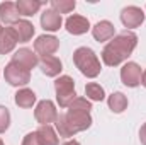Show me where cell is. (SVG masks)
<instances>
[{
	"mask_svg": "<svg viewBox=\"0 0 146 145\" xmlns=\"http://www.w3.org/2000/svg\"><path fill=\"white\" fill-rule=\"evenodd\" d=\"M138 44V36L131 31H122L110 39L102 50V62L107 67H117L126 62Z\"/></svg>",
	"mask_w": 146,
	"mask_h": 145,
	"instance_id": "6da1fadb",
	"label": "cell"
},
{
	"mask_svg": "<svg viewBox=\"0 0 146 145\" xmlns=\"http://www.w3.org/2000/svg\"><path fill=\"white\" fill-rule=\"evenodd\" d=\"M54 126H56L60 137L70 138L75 133L83 132V130H87V128L92 126V116H90V113L68 109V113L58 114V118L54 121Z\"/></svg>",
	"mask_w": 146,
	"mask_h": 145,
	"instance_id": "7a4b0ae2",
	"label": "cell"
},
{
	"mask_svg": "<svg viewBox=\"0 0 146 145\" xmlns=\"http://www.w3.org/2000/svg\"><path fill=\"white\" fill-rule=\"evenodd\" d=\"M73 63L75 67L88 79H95L100 73V62L94 50L87 46H80L73 51Z\"/></svg>",
	"mask_w": 146,
	"mask_h": 145,
	"instance_id": "3957f363",
	"label": "cell"
},
{
	"mask_svg": "<svg viewBox=\"0 0 146 145\" xmlns=\"http://www.w3.org/2000/svg\"><path fill=\"white\" fill-rule=\"evenodd\" d=\"M54 91H56V99H58L60 108H68L73 103V99L76 97L75 82L68 75H61L60 79L54 80Z\"/></svg>",
	"mask_w": 146,
	"mask_h": 145,
	"instance_id": "277c9868",
	"label": "cell"
},
{
	"mask_svg": "<svg viewBox=\"0 0 146 145\" xmlns=\"http://www.w3.org/2000/svg\"><path fill=\"white\" fill-rule=\"evenodd\" d=\"M3 77H5V80H7L10 85H14V87L26 85V84L31 82V72L26 70V68H22V67H19V65H15V63H12V62L5 67Z\"/></svg>",
	"mask_w": 146,
	"mask_h": 145,
	"instance_id": "5b68a950",
	"label": "cell"
},
{
	"mask_svg": "<svg viewBox=\"0 0 146 145\" xmlns=\"http://www.w3.org/2000/svg\"><path fill=\"white\" fill-rule=\"evenodd\" d=\"M34 118H36V121L39 125L54 123L56 118H58V111H56V106L53 104V101L44 99V101L37 103L36 109H34Z\"/></svg>",
	"mask_w": 146,
	"mask_h": 145,
	"instance_id": "8992f818",
	"label": "cell"
},
{
	"mask_svg": "<svg viewBox=\"0 0 146 145\" xmlns=\"http://www.w3.org/2000/svg\"><path fill=\"white\" fill-rule=\"evenodd\" d=\"M121 21L126 28L129 29H134V28H139L143 22H145V12L136 7V5H129V7H124L121 10Z\"/></svg>",
	"mask_w": 146,
	"mask_h": 145,
	"instance_id": "52a82bcc",
	"label": "cell"
},
{
	"mask_svg": "<svg viewBox=\"0 0 146 145\" xmlns=\"http://www.w3.org/2000/svg\"><path fill=\"white\" fill-rule=\"evenodd\" d=\"M141 77H143L141 67L138 63H134V62H127L121 68V80L127 87H138L141 84Z\"/></svg>",
	"mask_w": 146,
	"mask_h": 145,
	"instance_id": "ba28073f",
	"label": "cell"
},
{
	"mask_svg": "<svg viewBox=\"0 0 146 145\" xmlns=\"http://www.w3.org/2000/svg\"><path fill=\"white\" fill-rule=\"evenodd\" d=\"M60 48V39L49 34H42L34 41V51L41 56H53Z\"/></svg>",
	"mask_w": 146,
	"mask_h": 145,
	"instance_id": "9c48e42d",
	"label": "cell"
},
{
	"mask_svg": "<svg viewBox=\"0 0 146 145\" xmlns=\"http://www.w3.org/2000/svg\"><path fill=\"white\" fill-rule=\"evenodd\" d=\"M12 63H15V65L31 72V68H34L39 63V56L29 48H21L12 55Z\"/></svg>",
	"mask_w": 146,
	"mask_h": 145,
	"instance_id": "30bf717a",
	"label": "cell"
},
{
	"mask_svg": "<svg viewBox=\"0 0 146 145\" xmlns=\"http://www.w3.org/2000/svg\"><path fill=\"white\" fill-rule=\"evenodd\" d=\"M63 24V19H61V14L56 12L54 9H46L42 14H41V26L44 31H49V33H54L61 28Z\"/></svg>",
	"mask_w": 146,
	"mask_h": 145,
	"instance_id": "8fae6325",
	"label": "cell"
},
{
	"mask_svg": "<svg viewBox=\"0 0 146 145\" xmlns=\"http://www.w3.org/2000/svg\"><path fill=\"white\" fill-rule=\"evenodd\" d=\"M65 26H66V31H68L70 34H73V36L85 34V33L90 29L88 19L83 17V15H76V14H73V15H70V17L66 19Z\"/></svg>",
	"mask_w": 146,
	"mask_h": 145,
	"instance_id": "7c38bea8",
	"label": "cell"
},
{
	"mask_svg": "<svg viewBox=\"0 0 146 145\" xmlns=\"http://www.w3.org/2000/svg\"><path fill=\"white\" fill-rule=\"evenodd\" d=\"M12 31L19 43H27L34 36V26H33V22H29L26 19H19L15 24H12Z\"/></svg>",
	"mask_w": 146,
	"mask_h": 145,
	"instance_id": "4fadbf2b",
	"label": "cell"
},
{
	"mask_svg": "<svg viewBox=\"0 0 146 145\" xmlns=\"http://www.w3.org/2000/svg\"><path fill=\"white\" fill-rule=\"evenodd\" d=\"M39 67H41V72L44 73L46 77H56L63 70L61 60L56 58V56H42L39 60Z\"/></svg>",
	"mask_w": 146,
	"mask_h": 145,
	"instance_id": "5bb4252c",
	"label": "cell"
},
{
	"mask_svg": "<svg viewBox=\"0 0 146 145\" xmlns=\"http://www.w3.org/2000/svg\"><path fill=\"white\" fill-rule=\"evenodd\" d=\"M114 33H115V28H114V24L109 22V21H100V22H97L94 28H92V34L94 38L97 39V41H109L114 38Z\"/></svg>",
	"mask_w": 146,
	"mask_h": 145,
	"instance_id": "9a60e30c",
	"label": "cell"
},
{
	"mask_svg": "<svg viewBox=\"0 0 146 145\" xmlns=\"http://www.w3.org/2000/svg\"><path fill=\"white\" fill-rule=\"evenodd\" d=\"M17 44V38L14 34L12 28H2L0 29V55L10 53Z\"/></svg>",
	"mask_w": 146,
	"mask_h": 145,
	"instance_id": "2e32d148",
	"label": "cell"
},
{
	"mask_svg": "<svg viewBox=\"0 0 146 145\" xmlns=\"http://www.w3.org/2000/svg\"><path fill=\"white\" fill-rule=\"evenodd\" d=\"M19 21V10L14 2H2L0 3V22L3 24H15Z\"/></svg>",
	"mask_w": 146,
	"mask_h": 145,
	"instance_id": "e0dca14e",
	"label": "cell"
},
{
	"mask_svg": "<svg viewBox=\"0 0 146 145\" xmlns=\"http://www.w3.org/2000/svg\"><path fill=\"white\" fill-rule=\"evenodd\" d=\"M15 104L19 108H24V109H29L33 108V104L36 103V94L31 91V89H19L15 92V97H14Z\"/></svg>",
	"mask_w": 146,
	"mask_h": 145,
	"instance_id": "ac0fdd59",
	"label": "cell"
},
{
	"mask_svg": "<svg viewBox=\"0 0 146 145\" xmlns=\"http://www.w3.org/2000/svg\"><path fill=\"white\" fill-rule=\"evenodd\" d=\"M15 7L19 10V15H34L37 10L42 7V2H37V0H17L15 2Z\"/></svg>",
	"mask_w": 146,
	"mask_h": 145,
	"instance_id": "d6986e66",
	"label": "cell"
},
{
	"mask_svg": "<svg viewBox=\"0 0 146 145\" xmlns=\"http://www.w3.org/2000/svg\"><path fill=\"white\" fill-rule=\"evenodd\" d=\"M36 133H37V137H39V140H41L42 145H60V140H58L54 130L49 125H41L36 130Z\"/></svg>",
	"mask_w": 146,
	"mask_h": 145,
	"instance_id": "ffe728a7",
	"label": "cell"
},
{
	"mask_svg": "<svg viewBox=\"0 0 146 145\" xmlns=\"http://www.w3.org/2000/svg\"><path fill=\"white\" fill-rule=\"evenodd\" d=\"M107 104H109V109L112 113H122L124 109L127 108V97L122 94V92H114L110 94L109 99H107Z\"/></svg>",
	"mask_w": 146,
	"mask_h": 145,
	"instance_id": "44dd1931",
	"label": "cell"
},
{
	"mask_svg": "<svg viewBox=\"0 0 146 145\" xmlns=\"http://www.w3.org/2000/svg\"><path fill=\"white\" fill-rule=\"evenodd\" d=\"M85 96L90 101H104L106 92H104V87L102 85H99L95 82H90V84L85 85Z\"/></svg>",
	"mask_w": 146,
	"mask_h": 145,
	"instance_id": "7402d4cb",
	"label": "cell"
},
{
	"mask_svg": "<svg viewBox=\"0 0 146 145\" xmlns=\"http://www.w3.org/2000/svg\"><path fill=\"white\" fill-rule=\"evenodd\" d=\"M76 7L75 0H51V9H54L60 14H70Z\"/></svg>",
	"mask_w": 146,
	"mask_h": 145,
	"instance_id": "603a6c76",
	"label": "cell"
},
{
	"mask_svg": "<svg viewBox=\"0 0 146 145\" xmlns=\"http://www.w3.org/2000/svg\"><path fill=\"white\" fill-rule=\"evenodd\" d=\"M68 109H72V111H83V113H90L92 104H90V101H88L87 97H75V99H73V103L68 106Z\"/></svg>",
	"mask_w": 146,
	"mask_h": 145,
	"instance_id": "cb8c5ba5",
	"label": "cell"
},
{
	"mask_svg": "<svg viewBox=\"0 0 146 145\" xmlns=\"http://www.w3.org/2000/svg\"><path fill=\"white\" fill-rule=\"evenodd\" d=\"M10 126V113L5 106H0V133H5Z\"/></svg>",
	"mask_w": 146,
	"mask_h": 145,
	"instance_id": "d4e9b609",
	"label": "cell"
},
{
	"mask_svg": "<svg viewBox=\"0 0 146 145\" xmlns=\"http://www.w3.org/2000/svg\"><path fill=\"white\" fill-rule=\"evenodd\" d=\"M22 145H42V144H41V140H39V137H37L36 132H31V133H27V135L24 137Z\"/></svg>",
	"mask_w": 146,
	"mask_h": 145,
	"instance_id": "484cf974",
	"label": "cell"
},
{
	"mask_svg": "<svg viewBox=\"0 0 146 145\" xmlns=\"http://www.w3.org/2000/svg\"><path fill=\"white\" fill-rule=\"evenodd\" d=\"M139 140H141L143 145H146V123L141 126V130H139Z\"/></svg>",
	"mask_w": 146,
	"mask_h": 145,
	"instance_id": "4316f807",
	"label": "cell"
},
{
	"mask_svg": "<svg viewBox=\"0 0 146 145\" xmlns=\"http://www.w3.org/2000/svg\"><path fill=\"white\" fill-rule=\"evenodd\" d=\"M63 145H80V142H76V140H66Z\"/></svg>",
	"mask_w": 146,
	"mask_h": 145,
	"instance_id": "83f0119b",
	"label": "cell"
},
{
	"mask_svg": "<svg viewBox=\"0 0 146 145\" xmlns=\"http://www.w3.org/2000/svg\"><path fill=\"white\" fill-rule=\"evenodd\" d=\"M141 84H143V85L146 87V70L143 72V77H141Z\"/></svg>",
	"mask_w": 146,
	"mask_h": 145,
	"instance_id": "f1b7e54d",
	"label": "cell"
},
{
	"mask_svg": "<svg viewBox=\"0 0 146 145\" xmlns=\"http://www.w3.org/2000/svg\"><path fill=\"white\" fill-rule=\"evenodd\" d=\"M0 145H5V144H3V142H2V138H0Z\"/></svg>",
	"mask_w": 146,
	"mask_h": 145,
	"instance_id": "f546056e",
	"label": "cell"
},
{
	"mask_svg": "<svg viewBox=\"0 0 146 145\" xmlns=\"http://www.w3.org/2000/svg\"><path fill=\"white\" fill-rule=\"evenodd\" d=\"M0 29H2V26H0Z\"/></svg>",
	"mask_w": 146,
	"mask_h": 145,
	"instance_id": "4dcf8cb0",
	"label": "cell"
}]
</instances>
